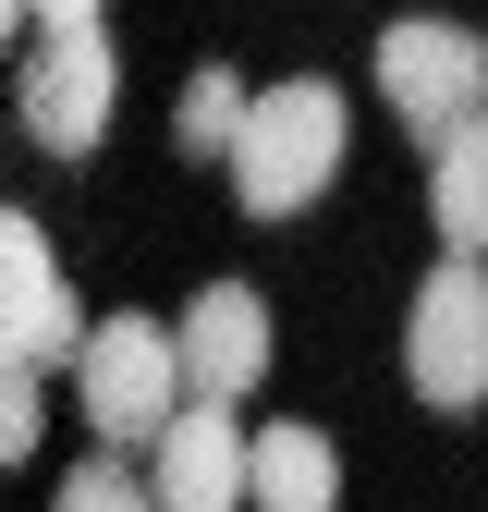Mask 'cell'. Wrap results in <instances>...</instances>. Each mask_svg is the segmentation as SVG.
Masks as SVG:
<instances>
[{"mask_svg":"<svg viewBox=\"0 0 488 512\" xmlns=\"http://www.w3.org/2000/svg\"><path fill=\"white\" fill-rule=\"evenodd\" d=\"M147 500L159 512H244V427H232V403H171V427L147 439Z\"/></svg>","mask_w":488,"mask_h":512,"instance_id":"obj_8","label":"cell"},{"mask_svg":"<svg viewBox=\"0 0 488 512\" xmlns=\"http://www.w3.org/2000/svg\"><path fill=\"white\" fill-rule=\"evenodd\" d=\"M74 342H86V305H74V281H61V256H49V232L25 220V208H0V366H74Z\"/></svg>","mask_w":488,"mask_h":512,"instance_id":"obj_6","label":"cell"},{"mask_svg":"<svg viewBox=\"0 0 488 512\" xmlns=\"http://www.w3.org/2000/svg\"><path fill=\"white\" fill-rule=\"evenodd\" d=\"M74 403L98 427V452H147V439L171 427L183 403V354L159 317H98V330L74 342Z\"/></svg>","mask_w":488,"mask_h":512,"instance_id":"obj_2","label":"cell"},{"mask_svg":"<svg viewBox=\"0 0 488 512\" xmlns=\"http://www.w3.org/2000/svg\"><path fill=\"white\" fill-rule=\"evenodd\" d=\"M37 25H98V0H25Z\"/></svg>","mask_w":488,"mask_h":512,"instance_id":"obj_14","label":"cell"},{"mask_svg":"<svg viewBox=\"0 0 488 512\" xmlns=\"http://www.w3.org/2000/svg\"><path fill=\"white\" fill-rule=\"evenodd\" d=\"M37 427H49L37 366H0V464H25V452H37Z\"/></svg>","mask_w":488,"mask_h":512,"instance_id":"obj_13","label":"cell"},{"mask_svg":"<svg viewBox=\"0 0 488 512\" xmlns=\"http://www.w3.org/2000/svg\"><path fill=\"white\" fill-rule=\"evenodd\" d=\"M171 354H183V391H196V403H244L269 378V305L244 281H208L196 305L171 317Z\"/></svg>","mask_w":488,"mask_h":512,"instance_id":"obj_7","label":"cell"},{"mask_svg":"<svg viewBox=\"0 0 488 512\" xmlns=\"http://www.w3.org/2000/svg\"><path fill=\"white\" fill-rule=\"evenodd\" d=\"M476 122H488V110H476Z\"/></svg>","mask_w":488,"mask_h":512,"instance_id":"obj_16","label":"cell"},{"mask_svg":"<svg viewBox=\"0 0 488 512\" xmlns=\"http://www.w3.org/2000/svg\"><path fill=\"white\" fill-rule=\"evenodd\" d=\"M403 378H415V403H440V415L488 403V269H476V256H440V269L415 281Z\"/></svg>","mask_w":488,"mask_h":512,"instance_id":"obj_3","label":"cell"},{"mask_svg":"<svg viewBox=\"0 0 488 512\" xmlns=\"http://www.w3.org/2000/svg\"><path fill=\"white\" fill-rule=\"evenodd\" d=\"M379 98H391L403 135L440 147L452 122L488 110V49H476L464 25H379Z\"/></svg>","mask_w":488,"mask_h":512,"instance_id":"obj_5","label":"cell"},{"mask_svg":"<svg viewBox=\"0 0 488 512\" xmlns=\"http://www.w3.org/2000/svg\"><path fill=\"white\" fill-rule=\"evenodd\" d=\"M244 500H257V512H342L330 427H257V439H244Z\"/></svg>","mask_w":488,"mask_h":512,"instance_id":"obj_9","label":"cell"},{"mask_svg":"<svg viewBox=\"0 0 488 512\" xmlns=\"http://www.w3.org/2000/svg\"><path fill=\"white\" fill-rule=\"evenodd\" d=\"M427 220L452 256H488V122H452L427 147Z\"/></svg>","mask_w":488,"mask_h":512,"instance_id":"obj_10","label":"cell"},{"mask_svg":"<svg viewBox=\"0 0 488 512\" xmlns=\"http://www.w3.org/2000/svg\"><path fill=\"white\" fill-rule=\"evenodd\" d=\"M342 147H354V98L330 74H293V86H257L244 98V135H232V196L257 220H293L342 183Z\"/></svg>","mask_w":488,"mask_h":512,"instance_id":"obj_1","label":"cell"},{"mask_svg":"<svg viewBox=\"0 0 488 512\" xmlns=\"http://www.w3.org/2000/svg\"><path fill=\"white\" fill-rule=\"evenodd\" d=\"M13 25H25V0H0V37H13Z\"/></svg>","mask_w":488,"mask_h":512,"instance_id":"obj_15","label":"cell"},{"mask_svg":"<svg viewBox=\"0 0 488 512\" xmlns=\"http://www.w3.org/2000/svg\"><path fill=\"white\" fill-rule=\"evenodd\" d=\"M244 74H220V61H196L183 74V110H171V135H183V159H232V135H244Z\"/></svg>","mask_w":488,"mask_h":512,"instance_id":"obj_11","label":"cell"},{"mask_svg":"<svg viewBox=\"0 0 488 512\" xmlns=\"http://www.w3.org/2000/svg\"><path fill=\"white\" fill-rule=\"evenodd\" d=\"M49 512H159V500H147V476L122 464V452H86L74 476L49 488Z\"/></svg>","mask_w":488,"mask_h":512,"instance_id":"obj_12","label":"cell"},{"mask_svg":"<svg viewBox=\"0 0 488 512\" xmlns=\"http://www.w3.org/2000/svg\"><path fill=\"white\" fill-rule=\"evenodd\" d=\"M110 110H122V61L98 25H49L25 49V135L49 159H98L110 147Z\"/></svg>","mask_w":488,"mask_h":512,"instance_id":"obj_4","label":"cell"}]
</instances>
